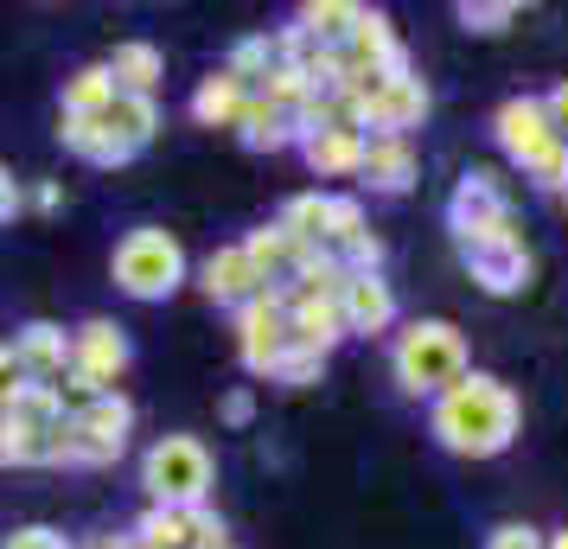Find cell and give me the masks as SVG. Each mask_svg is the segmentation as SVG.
<instances>
[{
    "label": "cell",
    "instance_id": "12",
    "mask_svg": "<svg viewBox=\"0 0 568 549\" xmlns=\"http://www.w3.org/2000/svg\"><path fill=\"white\" fill-rule=\"evenodd\" d=\"M338 52H345V64H352L358 78H389V71H409V52H403L396 27H389L384 13H371V7L358 13V27H352V39H345Z\"/></svg>",
    "mask_w": 568,
    "mask_h": 549
},
{
    "label": "cell",
    "instance_id": "23",
    "mask_svg": "<svg viewBox=\"0 0 568 549\" xmlns=\"http://www.w3.org/2000/svg\"><path fill=\"white\" fill-rule=\"evenodd\" d=\"M109 78H115V90L122 96H154L160 71H166V58H160V45H148V39H122L115 45V58H103Z\"/></svg>",
    "mask_w": 568,
    "mask_h": 549
},
{
    "label": "cell",
    "instance_id": "20",
    "mask_svg": "<svg viewBox=\"0 0 568 549\" xmlns=\"http://www.w3.org/2000/svg\"><path fill=\"white\" fill-rule=\"evenodd\" d=\"M243 103H250V83H236L231 71L217 64V71L199 78V90H192V122H199V129H236Z\"/></svg>",
    "mask_w": 568,
    "mask_h": 549
},
{
    "label": "cell",
    "instance_id": "27",
    "mask_svg": "<svg viewBox=\"0 0 568 549\" xmlns=\"http://www.w3.org/2000/svg\"><path fill=\"white\" fill-rule=\"evenodd\" d=\"M115 103V78H109V64H83L64 78V109L58 115H103Z\"/></svg>",
    "mask_w": 568,
    "mask_h": 549
},
{
    "label": "cell",
    "instance_id": "46",
    "mask_svg": "<svg viewBox=\"0 0 568 549\" xmlns=\"http://www.w3.org/2000/svg\"><path fill=\"white\" fill-rule=\"evenodd\" d=\"M27 205H32V211H58V205H64V185H58V180H39V185L27 192Z\"/></svg>",
    "mask_w": 568,
    "mask_h": 549
},
{
    "label": "cell",
    "instance_id": "11",
    "mask_svg": "<svg viewBox=\"0 0 568 549\" xmlns=\"http://www.w3.org/2000/svg\"><path fill=\"white\" fill-rule=\"evenodd\" d=\"M129 358H134V345L115 319H83L71 333V370H83L97 390H115V377L129 370Z\"/></svg>",
    "mask_w": 568,
    "mask_h": 549
},
{
    "label": "cell",
    "instance_id": "18",
    "mask_svg": "<svg viewBox=\"0 0 568 549\" xmlns=\"http://www.w3.org/2000/svg\"><path fill=\"white\" fill-rule=\"evenodd\" d=\"M243 256H250V268L262 275V288H282V282H294V268H301L313 250L307 243H294L282 224H262V231L243 236Z\"/></svg>",
    "mask_w": 568,
    "mask_h": 549
},
{
    "label": "cell",
    "instance_id": "33",
    "mask_svg": "<svg viewBox=\"0 0 568 549\" xmlns=\"http://www.w3.org/2000/svg\"><path fill=\"white\" fill-rule=\"evenodd\" d=\"M454 20H460L466 32L491 39V32H505L517 20V0H460V7H454Z\"/></svg>",
    "mask_w": 568,
    "mask_h": 549
},
{
    "label": "cell",
    "instance_id": "15",
    "mask_svg": "<svg viewBox=\"0 0 568 549\" xmlns=\"http://www.w3.org/2000/svg\"><path fill=\"white\" fill-rule=\"evenodd\" d=\"M199 288H205L211 307H243V301H256L262 294V275L250 268V256H243V243H224V250H211L205 262H199Z\"/></svg>",
    "mask_w": 568,
    "mask_h": 549
},
{
    "label": "cell",
    "instance_id": "13",
    "mask_svg": "<svg viewBox=\"0 0 568 549\" xmlns=\"http://www.w3.org/2000/svg\"><path fill=\"white\" fill-rule=\"evenodd\" d=\"M338 314H345V339H377L396 333V294L384 275H352L338 294Z\"/></svg>",
    "mask_w": 568,
    "mask_h": 549
},
{
    "label": "cell",
    "instance_id": "43",
    "mask_svg": "<svg viewBox=\"0 0 568 549\" xmlns=\"http://www.w3.org/2000/svg\"><path fill=\"white\" fill-rule=\"evenodd\" d=\"M20 211H27V192H20V180H13V173L0 166V224H13Z\"/></svg>",
    "mask_w": 568,
    "mask_h": 549
},
{
    "label": "cell",
    "instance_id": "9",
    "mask_svg": "<svg viewBox=\"0 0 568 549\" xmlns=\"http://www.w3.org/2000/svg\"><path fill=\"white\" fill-rule=\"evenodd\" d=\"M498 224H511V199H505L498 173H491V166L460 173L454 199H447V231H454V243H466V236H486V231H498Z\"/></svg>",
    "mask_w": 568,
    "mask_h": 549
},
{
    "label": "cell",
    "instance_id": "38",
    "mask_svg": "<svg viewBox=\"0 0 568 549\" xmlns=\"http://www.w3.org/2000/svg\"><path fill=\"white\" fill-rule=\"evenodd\" d=\"M338 262H345V275H384V236L377 231L352 236V243L338 250Z\"/></svg>",
    "mask_w": 568,
    "mask_h": 549
},
{
    "label": "cell",
    "instance_id": "26",
    "mask_svg": "<svg viewBox=\"0 0 568 549\" xmlns=\"http://www.w3.org/2000/svg\"><path fill=\"white\" fill-rule=\"evenodd\" d=\"M294 243H307V250H326V224H333V192H294L275 217Z\"/></svg>",
    "mask_w": 568,
    "mask_h": 549
},
{
    "label": "cell",
    "instance_id": "7",
    "mask_svg": "<svg viewBox=\"0 0 568 549\" xmlns=\"http://www.w3.org/2000/svg\"><path fill=\"white\" fill-rule=\"evenodd\" d=\"M287 345H294V333H287V288H262L256 301L236 307V358H243V370L275 377Z\"/></svg>",
    "mask_w": 568,
    "mask_h": 549
},
{
    "label": "cell",
    "instance_id": "14",
    "mask_svg": "<svg viewBox=\"0 0 568 549\" xmlns=\"http://www.w3.org/2000/svg\"><path fill=\"white\" fill-rule=\"evenodd\" d=\"M358 180L371 185V192H384V199H403V192H415V180H422V160H415V148L396 141V134H364Z\"/></svg>",
    "mask_w": 568,
    "mask_h": 549
},
{
    "label": "cell",
    "instance_id": "10",
    "mask_svg": "<svg viewBox=\"0 0 568 549\" xmlns=\"http://www.w3.org/2000/svg\"><path fill=\"white\" fill-rule=\"evenodd\" d=\"M491 141H498L505 160H517V166H530V160L549 154V148H556V129H549L542 96H511V103H498V115H491Z\"/></svg>",
    "mask_w": 568,
    "mask_h": 549
},
{
    "label": "cell",
    "instance_id": "29",
    "mask_svg": "<svg viewBox=\"0 0 568 549\" xmlns=\"http://www.w3.org/2000/svg\"><path fill=\"white\" fill-rule=\"evenodd\" d=\"M345 282H352V275H345V262L326 256V250H313V256L294 268V288H287V294H307V301H338V294H345Z\"/></svg>",
    "mask_w": 568,
    "mask_h": 549
},
{
    "label": "cell",
    "instance_id": "16",
    "mask_svg": "<svg viewBox=\"0 0 568 549\" xmlns=\"http://www.w3.org/2000/svg\"><path fill=\"white\" fill-rule=\"evenodd\" d=\"M13 358H20V370H27L32 384H58L71 370V333L52 326V319H32V326L13 333Z\"/></svg>",
    "mask_w": 568,
    "mask_h": 549
},
{
    "label": "cell",
    "instance_id": "2",
    "mask_svg": "<svg viewBox=\"0 0 568 549\" xmlns=\"http://www.w3.org/2000/svg\"><path fill=\"white\" fill-rule=\"evenodd\" d=\"M466 333L454 319H409L396 339H389V377L409 403H435L447 384L466 377Z\"/></svg>",
    "mask_w": 568,
    "mask_h": 549
},
{
    "label": "cell",
    "instance_id": "19",
    "mask_svg": "<svg viewBox=\"0 0 568 549\" xmlns=\"http://www.w3.org/2000/svg\"><path fill=\"white\" fill-rule=\"evenodd\" d=\"M294 148H301V160H307L320 180H345V173L364 166V134H352V129H313Z\"/></svg>",
    "mask_w": 568,
    "mask_h": 549
},
{
    "label": "cell",
    "instance_id": "4",
    "mask_svg": "<svg viewBox=\"0 0 568 549\" xmlns=\"http://www.w3.org/2000/svg\"><path fill=\"white\" fill-rule=\"evenodd\" d=\"M211 486H217V460L199 435H160L141 454V492L160 511H199L211 505Z\"/></svg>",
    "mask_w": 568,
    "mask_h": 549
},
{
    "label": "cell",
    "instance_id": "39",
    "mask_svg": "<svg viewBox=\"0 0 568 549\" xmlns=\"http://www.w3.org/2000/svg\"><path fill=\"white\" fill-rule=\"evenodd\" d=\"M0 549H78V543L64 530H52V523H20V530L0 537Z\"/></svg>",
    "mask_w": 568,
    "mask_h": 549
},
{
    "label": "cell",
    "instance_id": "3",
    "mask_svg": "<svg viewBox=\"0 0 568 549\" xmlns=\"http://www.w3.org/2000/svg\"><path fill=\"white\" fill-rule=\"evenodd\" d=\"M129 435H134V403L122 390H109L45 435V467H115L129 454Z\"/></svg>",
    "mask_w": 568,
    "mask_h": 549
},
{
    "label": "cell",
    "instance_id": "45",
    "mask_svg": "<svg viewBox=\"0 0 568 549\" xmlns=\"http://www.w3.org/2000/svg\"><path fill=\"white\" fill-rule=\"evenodd\" d=\"M542 109H549V129H556V141H568V83H556V90L542 96Z\"/></svg>",
    "mask_w": 568,
    "mask_h": 549
},
{
    "label": "cell",
    "instance_id": "21",
    "mask_svg": "<svg viewBox=\"0 0 568 549\" xmlns=\"http://www.w3.org/2000/svg\"><path fill=\"white\" fill-rule=\"evenodd\" d=\"M58 141L78 160H90V166H129L134 160L129 148L103 129V115H58Z\"/></svg>",
    "mask_w": 568,
    "mask_h": 549
},
{
    "label": "cell",
    "instance_id": "36",
    "mask_svg": "<svg viewBox=\"0 0 568 549\" xmlns=\"http://www.w3.org/2000/svg\"><path fill=\"white\" fill-rule=\"evenodd\" d=\"M524 180L537 185V192H549V199H568V141H556L542 160H530Z\"/></svg>",
    "mask_w": 568,
    "mask_h": 549
},
{
    "label": "cell",
    "instance_id": "24",
    "mask_svg": "<svg viewBox=\"0 0 568 549\" xmlns=\"http://www.w3.org/2000/svg\"><path fill=\"white\" fill-rule=\"evenodd\" d=\"M103 129L115 134L129 154H141V148L160 134V103L154 96H122V90H115V103L103 109Z\"/></svg>",
    "mask_w": 568,
    "mask_h": 549
},
{
    "label": "cell",
    "instance_id": "8",
    "mask_svg": "<svg viewBox=\"0 0 568 549\" xmlns=\"http://www.w3.org/2000/svg\"><path fill=\"white\" fill-rule=\"evenodd\" d=\"M460 262L486 294H524L530 268H537V262H530V243H524V231H517V217L498 224V231H486V236H466Z\"/></svg>",
    "mask_w": 568,
    "mask_h": 549
},
{
    "label": "cell",
    "instance_id": "48",
    "mask_svg": "<svg viewBox=\"0 0 568 549\" xmlns=\"http://www.w3.org/2000/svg\"><path fill=\"white\" fill-rule=\"evenodd\" d=\"M542 549H568V530H556V537H542Z\"/></svg>",
    "mask_w": 568,
    "mask_h": 549
},
{
    "label": "cell",
    "instance_id": "41",
    "mask_svg": "<svg viewBox=\"0 0 568 549\" xmlns=\"http://www.w3.org/2000/svg\"><path fill=\"white\" fill-rule=\"evenodd\" d=\"M27 384H32V377L20 370V358H13V345H0V416H7L13 403H20V390H27Z\"/></svg>",
    "mask_w": 568,
    "mask_h": 549
},
{
    "label": "cell",
    "instance_id": "42",
    "mask_svg": "<svg viewBox=\"0 0 568 549\" xmlns=\"http://www.w3.org/2000/svg\"><path fill=\"white\" fill-rule=\"evenodd\" d=\"M486 549H542V530H530V523H498L486 537Z\"/></svg>",
    "mask_w": 568,
    "mask_h": 549
},
{
    "label": "cell",
    "instance_id": "31",
    "mask_svg": "<svg viewBox=\"0 0 568 549\" xmlns=\"http://www.w3.org/2000/svg\"><path fill=\"white\" fill-rule=\"evenodd\" d=\"M7 416H13V421H27L32 435H52L58 421H64V403H58L52 384H27V390H20V403H13Z\"/></svg>",
    "mask_w": 568,
    "mask_h": 549
},
{
    "label": "cell",
    "instance_id": "35",
    "mask_svg": "<svg viewBox=\"0 0 568 549\" xmlns=\"http://www.w3.org/2000/svg\"><path fill=\"white\" fill-rule=\"evenodd\" d=\"M371 224H364V199H352V192H333V224H326V256H338L352 236H364Z\"/></svg>",
    "mask_w": 568,
    "mask_h": 549
},
{
    "label": "cell",
    "instance_id": "30",
    "mask_svg": "<svg viewBox=\"0 0 568 549\" xmlns=\"http://www.w3.org/2000/svg\"><path fill=\"white\" fill-rule=\"evenodd\" d=\"M256 96L268 109H282V115H301L313 103V83L301 78V64H268V78L256 83Z\"/></svg>",
    "mask_w": 568,
    "mask_h": 549
},
{
    "label": "cell",
    "instance_id": "25",
    "mask_svg": "<svg viewBox=\"0 0 568 549\" xmlns=\"http://www.w3.org/2000/svg\"><path fill=\"white\" fill-rule=\"evenodd\" d=\"M358 0H307L301 13H294V27L307 32V45H345L352 27H358Z\"/></svg>",
    "mask_w": 568,
    "mask_h": 549
},
{
    "label": "cell",
    "instance_id": "44",
    "mask_svg": "<svg viewBox=\"0 0 568 549\" xmlns=\"http://www.w3.org/2000/svg\"><path fill=\"white\" fill-rule=\"evenodd\" d=\"M224 421H231V428H250V421H256V396L231 390V396H224Z\"/></svg>",
    "mask_w": 568,
    "mask_h": 549
},
{
    "label": "cell",
    "instance_id": "5",
    "mask_svg": "<svg viewBox=\"0 0 568 549\" xmlns=\"http://www.w3.org/2000/svg\"><path fill=\"white\" fill-rule=\"evenodd\" d=\"M109 275H115V288L134 294V301H166V294H180V282H185L180 236L160 231V224H134V231L115 243Z\"/></svg>",
    "mask_w": 568,
    "mask_h": 549
},
{
    "label": "cell",
    "instance_id": "28",
    "mask_svg": "<svg viewBox=\"0 0 568 549\" xmlns=\"http://www.w3.org/2000/svg\"><path fill=\"white\" fill-rule=\"evenodd\" d=\"M129 537L141 549H192V511H160V505H148Z\"/></svg>",
    "mask_w": 568,
    "mask_h": 549
},
{
    "label": "cell",
    "instance_id": "49",
    "mask_svg": "<svg viewBox=\"0 0 568 549\" xmlns=\"http://www.w3.org/2000/svg\"><path fill=\"white\" fill-rule=\"evenodd\" d=\"M562 205H568V199H562Z\"/></svg>",
    "mask_w": 568,
    "mask_h": 549
},
{
    "label": "cell",
    "instance_id": "32",
    "mask_svg": "<svg viewBox=\"0 0 568 549\" xmlns=\"http://www.w3.org/2000/svg\"><path fill=\"white\" fill-rule=\"evenodd\" d=\"M0 467H45V435H32L27 421L0 416Z\"/></svg>",
    "mask_w": 568,
    "mask_h": 549
},
{
    "label": "cell",
    "instance_id": "34",
    "mask_svg": "<svg viewBox=\"0 0 568 549\" xmlns=\"http://www.w3.org/2000/svg\"><path fill=\"white\" fill-rule=\"evenodd\" d=\"M268 64H275V52H268V39H236L231 58H224V71H231L236 83H250V96H256V83L268 78Z\"/></svg>",
    "mask_w": 568,
    "mask_h": 549
},
{
    "label": "cell",
    "instance_id": "17",
    "mask_svg": "<svg viewBox=\"0 0 568 549\" xmlns=\"http://www.w3.org/2000/svg\"><path fill=\"white\" fill-rule=\"evenodd\" d=\"M287 333L301 352H320V358H333L338 345H345V314H338V301H307V294H287Z\"/></svg>",
    "mask_w": 568,
    "mask_h": 549
},
{
    "label": "cell",
    "instance_id": "6",
    "mask_svg": "<svg viewBox=\"0 0 568 549\" xmlns=\"http://www.w3.org/2000/svg\"><path fill=\"white\" fill-rule=\"evenodd\" d=\"M352 103H358V129H377V134H396V141H409V129H422V115H428V83L415 78V71L358 78Z\"/></svg>",
    "mask_w": 568,
    "mask_h": 549
},
{
    "label": "cell",
    "instance_id": "47",
    "mask_svg": "<svg viewBox=\"0 0 568 549\" xmlns=\"http://www.w3.org/2000/svg\"><path fill=\"white\" fill-rule=\"evenodd\" d=\"M83 549H141V543H134L129 530H109V537H90Z\"/></svg>",
    "mask_w": 568,
    "mask_h": 549
},
{
    "label": "cell",
    "instance_id": "22",
    "mask_svg": "<svg viewBox=\"0 0 568 549\" xmlns=\"http://www.w3.org/2000/svg\"><path fill=\"white\" fill-rule=\"evenodd\" d=\"M236 134H243V148H250V154H282V148L301 141V122L282 115V109H268L262 96H250L243 115H236Z\"/></svg>",
    "mask_w": 568,
    "mask_h": 549
},
{
    "label": "cell",
    "instance_id": "1",
    "mask_svg": "<svg viewBox=\"0 0 568 549\" xmlns=\"http://www.w3.org/2000/svg\"><path fill=\"white\" fill-rule=\"evenodd\" d=\"M517 428H524V403L491 370H466L460 384H447L428 403V435L460 460H498L517 441Z\"/></svg>",
    "mask_w": 568,
    "mask_h": 549
},
{
    "label": "cell",
    "instance_id": "40",
    "mask_svg": "<svg viewBox=\"0 0 568 549\" xmlns=\"http://www.w3.org/2000/svg\"><path fill=\"white\" fill-rule=\"evenodd\" d=\"M192 549H231V530H224V518H217L211 505L192 511Z\"/></svg>",
    "mask_w": 568,
    "mask_h": 549
},
{
    "label": "cell",
    "instance_id": "37",
    "mask_svg": "<svg viewBox=\"0 0 568 549\" xmlns=\"http://www.w3.org/2000/svg\"><path fill=\"white\" fill-rule=\"evenodd\" d=\"M320 377H326V358H320V352H301V345H287V358L275 365V377H268V384L307 390V384H320Z\"/></svg>",
    "mask_w": 568,
    "mask_h": 549
}]
</instances>
